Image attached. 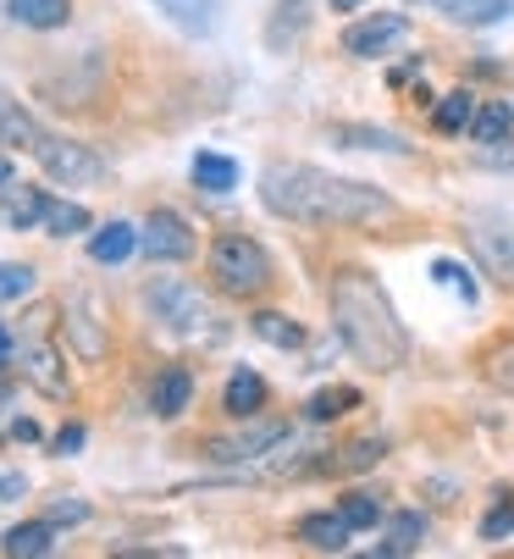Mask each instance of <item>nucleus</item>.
Masks as SVG:
<instances>
[{
  "label": "nucleus",
  "mask_w": 514,
  "mask_h": 559,
  "mask_svg": "<svg viewBox=\"0 0 514 559\" xmlns=\"http://www.w3.org/2000/svg\"><path fill=\"white\" fill-rule=\"evenodd\" d=\"M7 12L23 28H61L72 17V0H7Z\"/></svg>",
  "instance_id": "nucleus-16"
},
{
  "label": "nucleus",
  "mask_w": 514,
  "mask_h": 559,
  "mask_svg": "<svg viewBox=\"0 0 514 559\" xmlns=\"http://www.w3.org/2000/svg\"><path fill=\"white\" fill-rule=\"evenodd\" d=\"M382 454H387V443H382V438H360V443H349V449L337 454V471H371Z\"/></svg>",
  "instance_id": "nucleus-31"
},
{
  "label": "nucleus",
  "mask_w": 514,
  "mask_h": 559,
  "mask_svg": "<svg viewBox=\"0 0 514 559\" xmlns=\"http://www.w3.org/2000/svg\"><path fill=\"white\" fill-rule=\"evenodd\" d=\"M12 349V338H7V328H0V355H7Z\"/></svg>",
  "instance_id": "nucleus-41"
},
{
  "label": "nucleus",
  "mask_w": 514,
  "mask_h": 559,
  "mask_svg": "<svg viewBox=\"0 0 514 559\" xmlns=\"http://www.w3.org/2000/svg\"><path fill=\"white\" fill-rule=\"evenodd\" d=\"M299 537L310 548H321V554H343V548H349V537H355V526L332 510V515H304L299 521Z\"/></svg>",
  "instance_id": "nucleus-14"
},
{
  "label": "nucleus",
  "mask_w": 514,
  "mask_h": 559,
  "mask_svg": "<svg viewBox=\"0 0 514 559\" xmlns=\"http://www.w3.org/2000/svg\"><path fill=\"white\" fill-rule=\"evenodd\" d=\"M465 238L481 261V272L498 283V288H514V222L509 216H492V211H476L465 222Z\"/></svg>",
  "instance_id": "nucleus-5"
},
{
  "label": "nucleus",
  "mask_w": 514,
  "mask_h": 559,
  "mask_svg": "<svg viewBox=\"0 0 514 559\" xmlns=\"http://www.w3.org/2000/svg\"><path fill=\"white\" fill-rule=\"evenodd\" d=\"M194 183H200L205 194H232V189H238V162L200 150V155H194Z\"/></svg>",
  "instance_id": "nucleus-18"
},
{
  "label": "nucleus",
  "mask_w": 514,
  "mask_h": 559,
  "mask_svg": "<svg viewBox=\"0 0 514 559\" xmlns=\"http://www.w3.org/2000/svg\"><path fill=\"white\" fill-rule=\"evenodd\" d=\"M211 277H216L222 294L249 299V294H261L272 283V255L254 245L249 233H222L211 245Z\"/></svg>",
  "instance_id": "nucleus-3"
},
{
  "label": "nucleus",
  "mask_w": 514,
  "mask_h": 559,
  "mask_svg": "<svg viewBox=\"0 0 514 559\" xmlns=\"http://www.w3.org/2000/svg\"><path fill=\"white\" fill-rule=\"evenodd\" d=\"M332 139H343L349 150H387V155H404V150H409L398 133H387V128H360V122H343V128H332Z\"/></svg>",
  "instance_id": "nucleus-21"
},
{
  "label": "nucleus",
  "mask_w": 514,
  "mask_h": 559,
  "mask_svg": "<svg viewBox=\"0 0 514 559\" xmlns=\"http://www.w3.org/2000/svg\"><path fill=\"white\" fill-rule=\"evenodd\" d=\"M432 7H438L443 17H454V23H476V28H487V23H498V17L514 12V0H432Z\"/></svg>",
  "instance_id": "nucleus-17"
},
{
  "label": "nucleus",
  "mask_w": 514,
  "mask_h": 559,
  "mask_svg": "<svg viewBox=\"0 0 514 559\" xmlns=\"http://www.w3.org/2000/svg\"><path fill=\"white\" fill-rule=\"evenodd\" d=\"M398 34H404V17H398V12H376V17H366V23L343 28V50L360 56V61H371V56H382Z\"/></svg>",
  "instance_id": "nucleus-10"
},
{
  "label": "nucleus",
  "mask_w": 514,
  "mask_h": 559,
  "mask_svg": "<svg viewBox=\"0 0 514 559\" xmlns=\"http://www.w3.org/2000/svg\"><path fill=\"white\" fill-rule=\"evenodd\" d=\"M481 377H487L498 393H509V399H514V338H503V344H492V349H487Z\"/></svg>",
  "instance_id": "nucleus-27"
},
{
  "label": "nucleus",
  "mask_w": 514,
  "mask_h": 559,
  "mask_svg": "<svg viewBox=\"0 0 514 559\" xmlns=\"http://www.w3.org/2000/svg\"><path fill=\"white\" fill-rule=\"evenodd\" d=\"M222 405H227V416H232V421H249L254 411L266 405V382L254 377L249 366H243V371H232V377H227V393H222Z\"/></svg>",
  "instance_id": "nucleus-13"
},
{
  "label": "nucleus",
  "mask_w": 514,
  "mask_h": 559,
  "mask_svg": "<svg viewBox=\"0 0 514 559\" xmlns=\"http://www.w3.org/2000/svg\"><path fill=\"white\" fill-rule=\"evenodd\" d=\"M23 377L39 388V393H50V399H61L67 393V371H61V355L45 344V338H34V344H23Z\"/></svg>",
  "instance_id": "nucleus-12"
},
{
  "label": "nucleus",
  "mask_w": 514,
  "mask_h": 559,
  "mask_svg": "<svg viewBox=\"0 0 514 559\" xmlns=\"http://www.w3.org/2000/svg\"><path fill=\"white\" fill-rule=\"evenodd\" d=\"M514 532V504H498L487 521H481V537H509Z\"/></svg>",
  "instance_id": "nucleus-35"
},
{
  "label": "nucleus",
  "mask_w": 514,
  "mask_h": 559,
  "mask_svg": "<svg viewBox=\"0 0 514 559\" xmlns=\"http://www.w3.org/2000/svg\"><path fill=\"white\" fill-rule=\"evenodd\" d=\"M45 227H50L56 238H72V233L89 227V211L72 205V200H50V205H45Z\"/></svg>",
  "instance_id": "nucleus-29"
},
{
  "label": "nucleus",
  "mask_w": 514,
  "mask_h": 559,
  "mask_svg": "<svg viewBox=\"0 0 514 559\" xmlns=\"http://www.w3.org/2000/svg\"><path fill=\"white\" fill-rule=\"evenodd\" d=\"M34 155H39V167L56 178V183H100L106 178V162H100V155L89 150V144H72V139H39L34 144Z\"/></svg>",
  "instance_id": "nucleus-6"
},
{
  "label": "nucleus",
  "mask_w": 514,
  "mask_h": 559,
  "mask_svg": "<svg viewBox=\"0 0 514 559\" xmlns=\"http://www.w3.org/2000/svg\"><path fill=\"white\" fill-rule=\"evenodd\" d=\"M0 493H7V483H0Z\"/></svg>",
  "instance_id": "nucleus-42"
},
{
  "label": "nucleus",
  "mask_w": 514,
  "mask_h": 559,
  "mask_svg": "<svg viewBox=\"0 0 514 559\" xmlns=\"http://www.w3.org/2000/svg\"><path fill=\"white\" fill-rule=\"evenodd\" d=\"M420 537H426V521H420V515H393V521L382 526L376 554H415V548H420Z\"/></svg>",
  "instance_id": "nucleus-23"
},
{
  "label": "nucleus",
  "mask_w": 514,
  "mask_h": 559,
  "mask_svg": "<svg viewBox=\"0 0 514 559\" xmlns=\"http://www.w3.org/2000/svg\"><path fill=\"white\" fill-rule=\"evenodd\" d=\"M61 316H67L72 355H77V360H100V355H106V305H100L89 288H77Z\"/></svg>",
  "instance_id": "nucleus-7"
},
{
  "label": "nucleus",
  "mask_w": 514,
  "mask_h": 559,
  "mask_svg": "<svg viewBox=\"0 0 514 559\" xmlns=\"http://www.w3.org/2000/svg\"><path fill=\"white\" fill-rule=\"evenodd\" d=\"M155 7L183 34H211V23H216V0H155Z\"/></svg>",
  "instance_id": "nucleus-19"
},
{
  "label": "nucleus",
  "mask_w": 514,
  "mask_h": 559,
  "mask_svg": "<svg viewBox=\"0 0 514 559\" xmlns=\"http://www.w3.org/2000/svg\"><path fill=\"white\" fill-rule=\"evenodd\" d=\"M432 277H438L443 288H454L459 299H470V305H476V277H470L459 261H432Z\"/></svg>",
  "instance_id": "nucleus-34"
},
{
  "label": "nucleus",
  "mask_w": 514,
  "mask_h": 559,
  "mask_svg": "<svg viewBox=\"0 0 514 559\" xmlns=\"http://www.w3.org/2000/svg\"><path fill=\"white\" fill-rule=\"evenodd\" d=\"M144 305H150V316L160 328H171V333H183V338H216V316H211V305H205V294L194 288V283H178V277H155L150 288H144Z\"/></svg>",
  "instance_id": "nucleus-4"
},
{
  "label": "nucleus",
  "mask_w": 514,
  "mask_h": 559,
  "mask_svg": "<svg viewBox=\"0 0 514 559\" xmlns=\"http://www.w3.org/2000/svg\"><path fill=\"white\" fill-rule=\"evenodd\" d=\"M45 189H12L7 194V205H0V216H7L12 227H34V222H45Z\"/></svg>",
  "instance_id": "nucleus-25"
},
{
  "label": "nucleus",
  "mask_w": 514,
  "mask_h": 559,
  "mask_svg": "<svg viewBox=\"0 0 514 559\" xmlns=\"http://www.w3.org/2000/svg\"><path fill=\"white\" fill-rule=\"evenodd\" d=\"M487 167H503V173H514V144L509 139H498V144H487V155H481Z\"/></svg>",
  "instance_id": "nucleus-36"
},
{
  "label": "nucleus",
  "mask_w": 514,
  "mask_h": 559,
  "mask_svg": "<svg viewBox=\"0 0 514 559\" xmlns=\"http://www.w3.org/2000/svg\"><path fill=\"white\" fill-rule=\"evenodd\" d=\"M139 250V227H128V222H106L95 238H89V255L100 261V266H117V261H128Z\"/></svg>",
  "instance_id": "nucleus-15"
},
{
  "label": "nucleus",
  "mask_w": 514,
  "mask_h": 559,
  "mask_svg": "<svg viewBox=\"0 0 514 559\" xmlns=\"http://www.w3.org/2000/svg\"><path fill=\"white\" fill-rule=\"evenodd\" d=\"M355 405H360V393H355V388H321L310 405H304V416H310V421H332V416L355 411Z\"/></svg>",
  "instance_id": "nucleus-28"
},
{
  "label": "nucleus",
  "mask_w": 514,
  "mask_h": 559,
  "mask_svg": "<svg viewBox=\"0 0 514 559\" xmlns=\"http://www.w3.org/2000/svg\"><path fill=\"white\" fill-rule=\"evenodd\" d=\"M139 250L150 261H189L194 255V233L178 211H150L144 233H139Z\"/></svg>",
  "instance_id": "nucleus-8"
},
{
  "label": "nucleus",
  "mask_w": 514,
  "mask_h": 559,
  "mask_svg": "<svg viewBox=\"0 0 514 559\" xmlns=\"http://www.w3.org/2000/svg\"><path fill=\"white\" fill-rule=\"evenodd\" d=\"M23 294H34V266L0 261V305H7V299H23Z\"/></svg>",
  "instance_id": "nucleus-33"
},
{
  "label": "nucleus",
  "mask_w": 514,
  "mask_h": 559,
  "mask_svg": "<svg viewBox=\"0 0 514 559\" xmlns=\"http://www.w3.org/2000/svg\"><path fill=\"white\" fill-rule=\"evenodd\" d=\"M343 521H349L355 532H371V526H382V510H376V499H366V493H349L343 499V510H337Z\"/></svg>",
  "instance_id": "nucleus-32"
},
{
  "label": "nucleus",
  "mask_w": 514,
  "mask_h": 559,
  "mask_svg": "<svg viewBox=\"0 0 514 559\" xmlns=\"http://www.w3.org/2000/svg\"><path fill=\"white\" fill-rule=\"evenodd\" d=\"M261 205L272 216L304 222V227H366V222L393 216V200L382 189L304 167V162H272L261 173Z\"/></svg>",
  "instance_id": "nucleus-1"
},
{
  "label": "nucleus",
  "mask_w": 514,
  "mask_h": 559,
  "mask_svg": "<svg viewBox=\"0 0 514 559\" xmlns=\"http://www.w3.org/2000/svg\"><path fill=\"white\" fill-rule=\"evenodd\" d=\"M470 117H476V100H470L465 90L443 95V106H438V128H443V133H459V128H470Z\"/></svg>",
  "instance_id": "nucleus-30"
},
{
  "label": "nucleus",
  "mask_w": 514,
  "mask_h": 559,
  "mask_svg": "<svg viewBox=\"0 0 514 559\" xmlns=\"http://www.w3.org/2000/svg\"><path fill=\"white\" fill-rule=\"evenodd\" d=\"M0 139H7V144H23V150H34L45 133L34 128V117H28V111H17L7 95H0Z\"/></svg>",
  "instance_id": "nucleus-26"
},
{
  "label": "nucleus",
  "mask_w": 514,
  "mask_h": 559,
  "mask_svg": "<svg viewBox=\"0 0 514 559\" xmlns=\"http://www.w3.org/2000/svg\"><path fill=\"white\" fill-rule=\"evenodd\" d=\"M332 333L343 338L366 371H398L409 360V333L398 322L393 299L382 294V283L360 266H343L332 272Z\"/></svg>",
  "instance_id": "nucleus-2"
},
{
  "label": "nucleus",
  "mask_w": 514,
  "mask_h": 559,
  "mask_svg": "<svg viewBox=\"0 0 514 559\" xmlns=\"http://www.w3.org/2000/svg\"><path fill=\"white\" fill-rule=\"evenodd\" d=\"M277 443H288V427H283V421H254V427H243V432H232V438H211V443H205V454H211V460H222V465H232V460L272 454Z\"/></svg>",
  "instance_id": "nucleus-9"
},
{
  "label": "nucleus",
  "mask_w": 514,
  "mask_h": 559,
  "mask_svg": "<svg viewBox=\"0 0 514 559\" xmlns=\"http://www.w3.org/2000/svg\"><path fill=\"white\" fill-rule=\"evenodd\" d=\"M189 399H194V377H189L183 366H166V371L155 377V388H150V411H155L160 421H178V416L189 411Z\"/></svg>",
  "instance_id": "nucleus-11"
},
{
  "label": "nucleus",
  "mask_w": 514,
  "mask_h": 559,
  "mask_svg": "<svg viewBox=\"0 0 514 559\" xmlns=\"http://www.w3.org/2000/svg\"><path fill=\"white\" fill-rule=\"evenodd\" d=\"M77 449H83V427L72 421V427H61V432H56V454H77Z\"/></svg>",
  "instance_id": "nucleus-37"
},
{
  "label": "nucleus",
  "mask_w": 514,
  "mask_h": 559,
  "mask_svg": "<svg viewBox=\"0 0 514 559\" xmlns=\"http://www.w3.org/2000/svg\"><path fill=\"white\" fill-rule=\"evenodd\" d=\"M7 183H12V167H7V162H0V189H7Z\"/></svg>",
  "instance_id": "nucleus-40"
},
{
  "label": "nucleus",
  "mask_w": 514,
  "mask_h": 559,
  "mask_svg": "<svg viewBox=\"0 0 514 559\" xmlns=\"http://www.w3.org/2000/svg\"><path fill=\"white\" fill-rule=\"evenodd\" d=\"M50 543H56L50 521H34V526H12L7 532V554L12 559H39V554H50Z\"/></svg>",
  "instance_id": "nucleus-24"
},
{
  "label": "nucleus",
  "mask_w": 514,
  "mask_h": 559,
  "mask_svg": "<svg viewBox=\"0 0 514 559\" xmlns=\"http://www.w3.org/2000/svg\"><path fill=\"white\" fill-rule=\"evenodd\" d=\"M249 328H254V338H266L272 349H299V344H304L299 322H288L283 310H261V316H249Z\"/></svg>",
  "instance_id": "nucleus-20"
},
{
  "label": "nucleus",
  "mask_w": 514,
  "mask_h": 559,
  "mask_svg": "<svg viewBox=\"0 0 514 559\" xmlns=\"http://www.w3.org/2000/svg\"><path fill=\"white\" fill-rule=\"evenodd\" d=\"M514 133V106H503V100H492V106H481L476 117H470V139L476 144H498V139H509Z\"/></svg>",
  "instance_id": "nucleus-22"
},
{
  "label": "nucleus",
  "mask_w": 514,
  "mask_h": 559,
  "mask_svg": "<svg viewBox=\"0 0 514 559\" xmlns=\"http://www.w3.org/2000/svg\"><path fill=\"white\" fill-rule=\"evenodd\" d=\"M83 515H89L83 504H56V510H50V521H83Z\"/></svg>",
  "instance_id": "nucleus-38"
},
{
  "label": "nucleus",
  "mask_w": 514,
  "mask_h": 559,
  "mask_svg": "<svg viewBox=\"0 0 514 559\" xmlns=\"http://www.w3.org/2000/svg\"><path fill=\"white\" fill-rule=\"evenodd\" d=\"M332 7H337V12H355V7H366V0H332Z\"/></svg>",
  "instance_id": "nucleus-39"
}]
</instances>
